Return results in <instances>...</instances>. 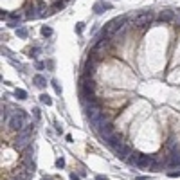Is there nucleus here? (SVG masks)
<instances>
[{"instance_id":"obj_4","label":"nucleus","mask_w":180,"mask_h":180,"mask_svg":"<svg viewBox=\"0 0 180 180\" xmlns=\"http://www.w3.org/2000/svg\"><path fill=\"white\" fill-rule=\"evenodd\" d=\"M106 144L112 148V150H119L124 142H123V135L121 133H112L108 139H106Z\"/></svg>"},{"instance_id":"obj_15","label":"nucleus","mask_w":180,"mask_h":180,"mask_svg":"<svg viewBox=\"0 0 180 180\" xmlns=\"http://www.w3.org/2000/svg\"><path fill=\"white\" fill-rule=\"evenodd\" d=\"M25 169H27V171H31V173H34V169H36V164H34L32 160H27V162H25Z\"/></svg>"},{"instance_id":"obj_9","label":"nucleus","mask_w":180,"mask_h":180,"mask_svg":"<svg viewBox=\"0 0 180 180\" xmlns=\"http://www.w3.org/2000/svg\"><path fill=\"white\" fill-rule=\"evenodd\" d=\"M25 16H27L29 20H32V18H38V16H41V14L38 13L36 5H29V7H27V13H25Z\"/></svg>"},{"instance_id":"obj_12","label":"nucleus","mask_w":180,"mask_h":180,"mask_svg":"<svg viewBox=\"0 0 180 180\" xmlns=\"http://www.w3.org/2000/svg\"><path fill=\"white\" fill-rule=\"evenodd\" d=\"M105 9H110V5H108V4H103V2H96V4H94V13H96V14H101Z\"/></svg>"},{"instance_id":"obj_10","label":"nucleus","mask_w":180,"mask_h":180,"mask_svg":"<svg viewBox=\"0 0 180 180\" xmlns=\"http://www.w3.org/2000/svg\"><path fill=\"white\" fill-rule=\"evenodd\" d=\"M32 81H34V85H36L38 88H45V87H47V79H45L43 76H40V74H38V76H34V78H32Z\"/></svg>"},{"instance_id":"obj_1","label":"nucleus","mask_w":180,"mask_h":180,"mask_svg":"<svg viewBox=\"0 0 180 180\" xmlns=\"http://www.w3.org/2000/svg\"><path fill=\"white\" fill-rule=\"evenodd\" d=\"M126 23V16H117V18H112L106 25H105V34H115L123 25Z\"/></svg>"},{"instance_id":"obj_28","label":"nucleus","mask_w":180,"mask_h":180,"mask_svg":"<svg viewBox=\"0 0 180 180\" xmlns=\"http://www.w3.org/2000/svg\"><path fill=\"white\" fill-rule=\"evenodd\" d=\"M11 18H13V20H20V14H16V13H13V14H11Z\"/></svg>"},{"instance_id":"obj_7","label":"nucleus","mask_w":180,"mask_h":180,"mask_svg":"<svg viewBox=\"0 0 180 180\" xmlns=\"http://www.w3.org/2000/svg\"><path fill=\"white\" fill-rule=\"evenodd\" d=\"M115 153H117V159H119V160H126V159L132 155V148L126 146V144H123L119 150H115Z\"/></svg>"},{"instance_id":"obj_13","label":"nucleus","mask_w":180,"mask_h":180,"mask_svg":"<svg viewBox=\"0 0 180 180\" xmlns=\"http://www.w3.org/2000/svg\"><path fill=\"white\" fill-rule=\"evenodd\" d=\"M14 96H16L18 99H27V92L22 90V88H16V90H14Z\"/></svg>"},{"instance_id":"obj_21","label":"nucleus","mask_w":180,"mask_h":180,"mask_svg":"<svg viewBox=\"0 0 180 180\" xmlns=\"http://www.w3.org/2000/svg\"><path fill=\"white\" fill-rule=\"evenodd\" d=\"M151 169H153V171H160V169H162V162H155V160H153Z\"/></svg>"},{"instance_id":"obj_2","label":"nucleus","mask_w":180,"mask_h":180,"mask_svg":"<svg viewBox=\"0 0 180 180\" xmlns=\"http://www.w3.org/2000/svg\"><path fill=\"white\" fill-rule=\"evenodd\" d=\"M151 20H153V14H151L150 11H146V13H139V14H135V16L132 18V23L137 25V27H144V25H150Z\"/></svg>"},{"instance_id":"obj_32","label":"nucleus","mask_w":180,"mask_h":180,"mask_svg":"<svg viewBox=\"0 0 180 180\" xmlns=\"http://www.w3.org/2000/svg\"><path fill=\"white\" fill-rule=\"evenodd\" d=\"M41 180H50V177H43Z\"/></svg>"},{"instance_id":"obj_18","label":"nucleus","mask_w":180,"mask_h":180,"mask_svg":"<svg viewBox=\"0 0 180 180\" xmlns=\"http://www.w3.org/2000/svg\"><path fill=\"white\" fill-rule=\"evenodd\" d=\"M16 34H18L20 38H27V29H23V27H18V29H16Z\"/></svg>"},{"instance_id":"obj_6","label":"nucleus","mask_w":180,"mask_h":180,"mask_svg":"<svg viewBox=\"0 0 180 180\" xmlns=\"http://www.w3.org/2000/svg\"><path fill=\"white\" fill-rule=\"evenodd\" d=\"M97 133H99V137H101V139L106 142V139H108V137L114 133V124H112V123H106V124H105V126H103V128L97 132Z\"/></svg>"},{"instance_id":"obj_19","label":"nucleus","mask_w":180,"mask_h":180,"mask_svg":"<svg viewBox=\"0 0 180 180\" xmlns=\"http://www.w3.org/2000/svg\"><path fill=\"white\" fill-rule=\"evenodd\" d=\"M50 85H52V88L56 90V94H61V87L58 85V81H56V79H52V81H50Z\"/></svg>"},{"instance_id":"obj_8","label":"nucleus","mask_w":180,"mask_h":180,"mask_svg":"<svg viewBox=\"0 0 180 180\" xmlns=\"http://www.w3.org/2000/svg\"><path fill=\"white\" fill-rule=\"evenodd\" d=\"M173 20H175V11L171 9H164L159 14V22H173Z\"/></svg>"},{"instance_id":"obj_23","label":"nucleus","mask_w":180,"mask_h":180,"mask_svg":"<svg viewBox=\"0 0 180 180\" xmlns=\"http://www.w3.org/2000/svg\"><path fill=\"white\" fill-rule=\"evenodd\" d=\"M56 166H58V168H63V166H65V160H63V159H58V160H56Z\"/></svg>"},{"instance_id":"obj_25","label":"nucleus","mask_w":180,"mask_h":180,"mask_svg":"<svg viewBox=\"0 0 180 180\" xmlns=\"http://www.w3.org/2000/svg\"><path fill=\"white\" fill-rule=\"evenodd\" d=\"M83 25H85V23H78V25H76V31L81 32V31H83Z\"/></svg>"},{"instance_id":"obj_3","label":"nucleus","mask_w":180,"mask_h":180,"mask_svg":"<svg viewBox=\"0 0 180 180\" xmlns=\"http://www.w3.org/2000/svg\"><path fill=\"white\" fill-rule=\"evenodd\" d=\"M9 128H13L14 132H20V130H23V128H25V117H22V115L14 114V115L9 119Z\"/></svg>"},{"instance_id":"obj_31","label":"nucleus","mask_w":180,"mask_h":180,"mask_svg":"<svg viewBox=\"0 0 180 180\" xmlns=\"http://www.w3.org/2000/svg\"><path fill=\"white\" fill-rule=\"evenodd\" d=\"M135 180H148V177H137Z\"/></svg>"},{"instance_id":"obj_24","label":"nucleus","mask_w":180,"mask_h":180,"mask_svg":"<svg viewBox=\"0 0 180 180\" xmlns=\"http://www.w3.org/2000/svg\"><path fill=\"white\" fill-rule=\"evenodd\" d=\"M38 52H40V49H32V50H31V58H36Z\"/></svg>"},{"instance_id":"obj_30","label":"nucleus","mask_w":180,"mask_h":180,"mask_svg":"<svg viewBox=\"0 0 180 180\" xmlns=\"http://www.w3.org/2000/svg\"><path fill=\"white\" fill-rule=\"evenodd\" d=\"M96 180H108V178H106V177H101V175H99V177H96Z\"/></svg>"},{"instance_id":"obj_22","label":"nucleus","mask_w":180,"mask_h":180,"mask_svg":"<svg viewBox=\"0 0 180 180\" xmlns=\"http://www.w3.org/2000/svg\"><path fill=\"white\" fill-rule=\"evenodd\" d=\"M168 177H171V178H175V177H180V171H169V173H168Z\"/></svg>"},{"instance_id":"obj_17","label":"nucleus","mask_w":180,"mask_h":180,"mask_svg":"<svg viewBox=\"0 0 180 180\" xmlns=\"http://www.w3.org/2000/svg\"><path fill=\"white\" fill-rule=\"evenodd\" d=\"M137 159H139V153H132V157H128L126 162L128 164H137Z\"/></svg>"},{"instance_id":"obj_11","label":"nucleus","mask_w":180,"mask_h":180,"mask_svg":"<svg viewBox=\"0 0 180 180\" xmlns=\"http://www.w3.org/2000/svg\"><path fill=\"white\" fill-rule=\"evenodd\" d=\"M32 155H34V148H32V146H27V148L23 150V155H22L23 162H27V160H32Z\"/></svg>"},{"instance_id":"obj_5","label":"nucleus","mask_w":180,"mask_h":180,"mask_svg":"<svg viewBox=\"0 0 180 180\" xmlns=\"http://www.w3.org/2000/svg\"><path fill=\"white\" fill-rule=\"evenodd\" d=\"M151 164H153V159H151L150 155H139L135 166L141 168V169H148V168H151Z\"/></svg>"},{"instance_id":"obj_16","label":"nucleus","mask_w":180,"mask_h":180,"mask_svg":"<svg viewBox=\"0 0 180 180\" xmlns=\"http://www.w3.org/2000/svg\"><path fill=\"white\" fill-rule=\"evenodd\" d=\"M108 47V40H99L96 43V49H106Z\"/></svg>"},{"instance_id":"obj_14","label":"nucleus","mask_w":180,"mask_h":180,"mask_svg":"<svg viewBox=\"0 0 180 180\" xmlns=\"http://www.w3.org/2000/svg\"><path fill=\"white\" fill-rule=\"evenodd\" d=\"M40 101H41L43 105H47V106H49V105H52V99H50L47 94H41V96H40Z\"/></svg>"},{"instance_id":"obj_20","label":"nucleus","mask_w":180,"mask_h":180,"mask_svg":"<svg viewBox=\"0 0 180 180\" xmlns=\"http://www.w3.org/2000/svg\"><path fill=\"white\" fill-rule=\"evenodd\" d=\"M41 34H43V36H50V34H52V29L45 25V27H41Z\"/></svg>"},{"instance_id":"obj_33","label":"nucleus","mask_w":180,"mask_h":180,"mask_svg":"<svg viewBox=\"0 0 180 180\" xmlns=\"http://www.w3.org/2000/svg\"><path fill=\"white\" fill-rule=\"evenodd\" d=\"M18 180H20V178H18Z\"/></svg>"},{"instance_id":"obj_26","label":"nucleus","mask_w":180,"mask_h":180,"mask_svg":"<svg viewBox=\"0 0 180 180\" xmlns=\"http://www.w3.org/2000/svg\"><path fill=\"white\" fill-rule=\"evenodd\" d=\"M32 112H34V117H36V119H40V108H34Z\"/></svg>"},{"instance_id":"obj_29","label":"nucleus","mask_w":180,"mask_h":180,"mask_svg":"<svg viewBox=\"0 0 180 180\" xmlns=\"http://www.w3.org/2000/svg\"><path fill=\"white\" fill-rule=\"evenodd\" d=\"M70 178H72V180H79V177H78L76 173H72V175H70Z\"/></svg>"},{"instance_id":"obj_27","label":"nucleus","mask_w":180,"mask_h":180,"mask_svg":"<svg viewBox=\"0 0 180 180\" xmlns=\"http://www.w3.org/2000/svg\"><path fill=\"white\" fill-rule=\"evenodd\" d=\"M43 67H45V65H43L41 61H38V63H36V69H40V70H43Z\"/></svg>"}]
</instances>
